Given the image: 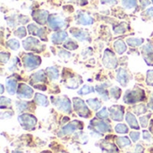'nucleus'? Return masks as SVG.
Segmentation results:
<instances>
[{
    "label": "nucleus",
    "instance_id": "obj_16",
    "mask_svg": "<svg viewBox=\"0 0 153 153\" xmlns=\"http://www.w3.org/2000/svg\"><path fill=\"white\" fill-rule=\"evenodd\" d=\"M70 33L72 34L73 37H74L75 39H77L80 41H90V36L88 34V32L82 30H79L76 28H72L70 30Z\"/></svg>",
    "mask_w": 153,
    "mask_h": 153
},
{
    "label": "nucleus",
    "instance_id": "obj_54",
    "mask_svg": "<svg viewBox=\"0 0 153 153\" xmlns=\"http://www.w3.org/2000/svg\"><path fill=\"white\" fill-rule=\"evenodd\" d=\"M140 2H141V4H142L143 8H145L146 6H148L151 4L150 0H140Z\"/></svg>",
    "mask_w": 153,
    "mask_h": 153
},
{
    "label": "nucleus",
    "instance_id": "obj_8",
    "mask_svg": "<svg viewBox=\"0 0 153 153\" xmlns=\"http://www.w3.org/2000/svg\"><path fill=\"white\" fill-rule=\"evenodd\" d=\"M102 62H103V65H105V67L109 68V69H114L118 65V61H117L114 52H112L108 48L106 49L105 52H104Z\"/></svg>",
    "mask_w": 153,
    "mask_h": 153
},
{
    "label": "nucleus",
    "instance_id": "obj_6",
    "mask_svg": "<svg viewBox=\"0 0 153 153\" xmlns=\"http://www.w3.org/2000/svg\"><path fill=\"white\" fill-rule=\"evenodd\" d=\"M22 61H23V65L24 67L26 68V70L28 71H32L34 69H36L37 67L39 66V65L41 64V59L39 56H35L31 53H29V54H26L23 58H22Z\"/></svg>",
    "mask_w": 153,
    "mask_h": 153
},
{
    "label": "nucleus",
    "instance_id": "obj_22",
    "mask_svg": "<svg viewBox=\"0 0 153 153\" xmlns=\"http://www.w3.org/2000/svg\"><path fill=\"white\" fill-rule=\"evenodd\" d=\"M34 101H35V103H37L38 105H39L41 107H48V104H49L48 98L45 95L40 94V93H36L35 94Z\"/></svg>",
    "mask_w": 153,
    "mask_h": 153
},
{
    "label": "nucleus",
    "instance_id": "obj_17",
    "mask_svg": "<svg viewBox=\"0 0 153 153\" xmlns=\"http://www.w3.org/2000/svg\"><path fill=\"white\" fill-rule=\"evenodd\" d=\"M28 30L30 34L35 35L39 37L41 39L47 40L46 39V34H45V30L43 28H39L36 24L34 23H30L28 25Z\"/></svg>",
    "mask_w": 153,
    "mask_h": 153
},
{
    "label": "nucleus",
    "instance_id": "obj_59",
    "mask_svg": "<svg viewBox=\"0 0 153 153\" xmlns=\"http://www.w3.org/2000/svg\"><path fill=\"white\" fill-rule=\"evenodd\" d=\"M0 87H1V91H0V93H1V94H3V93H4V85H3V84H1V85H0Z\"/></svg>",
    "mask_w": 153,
    "mask_h": 153
},
{
    "label": "nucleus",
    "instance_id": "obj_28",
    "mask_svg": "<svg viewBox=\"0 0 153 153\" xmlns=\"http://www.w3.org/2000/svg\"><path fill=\"white\" fill-rule=\"evenodd\" d=\"M86 102L94 111H98L101 108V102L98 99H89Z\"/></svg>",
    "mask_w": 153,
    "mask_h": 153
},
{
    "label": "nucleus",
    "instance_id": "obj_52",
    "mask_svg": "<svg viewBox=\"0 0 153 153\" xmlns=\"http://www.w3.org/2000/svg\"><path fill=\"white\" fill-rule=\"evenodd\" d=\"M29 18L27 17V16H25V15H20L19 16V22L22 23V24H25V23H27L28 22H29Z\"/></svg>",
    "mask_w": 153,
    "mask_h": 153
},
{
    "label": "nucleus",
    "instance_id": "obj_18",
    "mask_svg": "<svg viewBox=\"0 0 153 153\" xmlns=\"http://www.w3.org/2000/svg\"><path fill=\"white\" fill-rule=\"evenodd\" d=\"M67 38H68L67 32L58 31V32H55L51 35V41L54 44H60V43H63L65 40H66Z\"/></svg>",
    "mask_w": 153,
    "mask_h": 153
},
{
    "label": "nucleus",
    "instance_id": "obj_57",
    "mask_svg": "<svg viewBox=\"0 0 153 153\" xmlns=\"http://www.w3.org/2000/svg\"><path fill=\"white\" fill-rule=\"evenodd\" d=\"M146 13L151 16V17H153V7H150L146 10Z\"/></svg>",
    "mask_w": 153,
    "mask_h": 153
},
{
    "label": "nucleus",
    "instance_id": "obj_24",
    "mask_svg": "<svg viewBox=\"0 0 153 153\" xmlns=\"http://www.w3.org/2000/svg\"><path fill=\"white\" fill-rule=\"evenodd\" d=\"M81 83H82V81L81 79H79V77H72L68 79L66 82V87L68 89H76L79 87Z\"/></svg>",
    "mask_w": 153,
    "mask_h": 153
},
{
    "label": "nucleus",
    "instance_id": "obj_1",
    "mask_svg": "<svg viewBox=\"0 0 153 153\" xmlns=\"http://www.w3.org/2000/svg\"><path fill=\"white\" fill-rule=\"evenodd\" d=\"M145 100V92L141 88H136L131 91H127L124 96V102L126 104H134Z\"/></svg>",
    "mask_w": 153,
    "mask_h": 153
},
{
    "label": "nucleus",
    "instance_id": "obj_29",
    "mask_svg": "<svg viewBox=\"0 0 153 153\" xmlns=\"http://www.w3.org/2000/svg\"><path fill=\"white\" fill-rule=\"evenodd\" d=\"M117 144L120 148H125V147H127V146H130L131 145V141L126 136L117 137Z\"/></svg>",
    "mask_w": 153,
    "mask_h": 153
},
{
    "label": "nucleus",
    "instance_id": "obj_12",
    "mask_svg": "<svg viewBox=\"0 0 153 153\" xmlns=\"http://www.w3.org/2000/svg\"><path fill=\"white\" fill-rule=\"evenodd\" d=\"M33 93V90L25 83H21L17 89V96L20 99H30Z\"/></svg>",
    "mask_w": 153,
    "mask_h": 153
},
{
    "label": "nucleus",
    "instance_id": "obj_53",
    "mask_svg": "<svg viewBox=\"0 0 153 153\" xmlns=\"http://www.w3.org/2000/svg\"><path fill=\"white\" fill-rule=\"evenodd\" d=\"M143 137L144 140H147V141H151V140H152V135H151V134H150L148 131H146V130H144V131L143 132Z\"/></svg>",
    "mask_w": 153,
    "mask_h": 153
},
{
    "label": "nucleus",
    "instance_id": "obj_37",
    "mask_svg": "<svg viewBox=\"0 0 153 153\" xmlns=\"http://www.w3.org/2000/svg\"><path fill=\"white\" fill-rule=\"evenodd\" d=\"M64 48H67V49H69V50H75V49H77L78 48V45H77V43H75L74 40H72V39H68L66 42H65L64 43Z\"/></svg>",
    "mask_w": 153,
    "mask_h": 153
},
{
    "label": "nucleus",
    "instance_id": "obj_34",
    "mask_svg": "<svg viewBox=\"0 0 153 153\" xmlns=\"http://www.w3.org/2000/svg\"><path fill=\"white\" fill-rule=\"evenodd\" d=\"M122 4L126 9H133L137 5V0H121Z\"/></svg>",
    "mask_w": 153,
    "mask_h": 153
},
{
    "label": "nucleus",
    "instance_id": "obj_32",
    "mask_svg": "<svg viewBox=\"0 0 153 153\" xmlns=\"http://www.w3.org/2000/svg\"><path fill=\"white\" fill-rule=\"evenodd\" d=\"M127 30V26H126V22H123V23H120L118 24L117 26L114 27V33L115 34H122V33H125Z\"/></svg>",
    "mask_w": 153,
    "mask_h": 153
},
{
    "label": "nucleus",
    "instance_id": "obj_25",
    "mask_svg": "<svg viewBox=\"0 0 153 153\" xmlns=\"http://www.w3.org/2000/svg\"><path fill=\"white\" fill-rule=\"evenodd\" d=\"M106 84H102V85H98L96 87V91L97 92L100 94V96L102 98L103 100H109V96H108V92L107 91V89L105 88Z\"/></svg>",
    "mask_w": 153,
    "mask_h": 153
},
{
    "label": "nucleus",
    "instance_id": "obj_41",
    "mask_svg": "<svg viewBox=\"0 0 153 153\" xmlns=\"http://www.w3.org/2000/svg\"><path fill=\"white\" fill-rule=\"evenodd\" d=\"M26 34H27V32H26V30H25V28H24L23 26L19 27V28L14 31V35H15L16 37L20 38V39L24 38V37L26 36Z\"/></svg>",
    "mask_w": 153,
    "mask_h": 153
},
{
    "label": "nucleus",
    "instance_id": "obj_49",
    "mask_svg": "<svg viewBox=\"0 0 153 153\" xmlns=\"http://www.w3.org/2000/svg\"><path fill=\"white\" fill-rule=\"evenodd\" d=\"M117 3V0H100V4H101L113 5V4H116Z\"/></svg>",
    "mask_w": 153,
    "mask_h": 153
},
{
    "label": "nucleus",
    "instance_id": "obj_21",
    "mask_svg": "<svg viewBox=\"0 0 153 153\" xmlns=\"http://www.w3.org/2000/svg\"><path fill=\"white\" fill-rule=\"evenodd\" d=\"M46 81V75H45V73L43 70H40V71H38L37 73L33 74L31 75V80H30V82L31 83H39V82H43Z\"/></svg>",
    "mask_w": 153,
    "mask_h": 153
},
{
    "label": "nucleus",
    "instance_id": "obj_50",
    "mask_svg": "<svg viewBox=\"0 0 153 153\" xmlns=\"http://www.w3.org/2000/svg\"><path fill=\"white\" fill-rule=\"evenodd\" d=\"M13 115V112L12 111H8V112H4L1 114V119H4V118H11Z\"/></svg>",
    "mask_w": 153,
    "mask_h": 153
},
{
    "label": "nucleus",
    "instance_id": "obj_40",
    "mask_svg": "<svg viewBox=\"0 0 153 153\" xmlns=\"http://www.w3.org/2000/svg\"><path fill=\"white\" fill-rule=\"evenodd\" d=\"M11 104H12V101H11L10 99H7V98L3 97V96L0 98V108L2 109L6 108L7 107H10Z\"/></svg>",
    "mask_w": 153,
    "mask_h": 153
},
{
    "label": "nucleus",
    "instance_id": "obj_45",
    "mask_svg": "<svg viewBox=\"0 0 153 153\" xmlns=\"http://www.w3.org/2000/svg\"><path fill=\"white\" fill-rule=\"evenodd\" d=\"M146 82H147L148 85L153 86V70H149V71L147 72Z\"/></svg>",
    "mask_w": 153,
    "mask_h": 153
},
{
    "label": "nucleus",
    "instance_id": "obj_3",
    "mask_svg": "<svg viewBox=\"0 0 153 153\" xmlns=\"http://www.w3.org/2000/svg\"><path fill=\"white\" fill-rule=\"evenodd\" d=\"M18 121L24 130H34L37 125V118L30 114H22L18 117Z\"/></svg>",
    "mask_w": 153,
    "mask_h": 153
},
{
    "label": "nucleus",
    "instance_id": "obj_36",
    "mask_svg": "<svg viewBox=\"0 0 153 153\" xmlns=\"http://www.w3.org/2000/svg\"><path fill=\"white\" fill-rule=\"evenodd\" d=\"M115 131L117 134H125L128 133V127L125 125V124H117L115 127Z\"/></svg>",
    "mask_w": 153,
    "mask_h": 153
},
{
    "label": "nucleus",
    "instance_id": "obj_19",
    "mask_svg": "<svg viewBox=\"0 0 153 153\" xmlns=\"http://www.w3.org/2000/svg\"><path fill=\"white\" fill-rule=\"evenodd\" d=\"M126 120L127 124L129 125V126L132 129H134V130H139L140 129V126L138 124V121H137L136 117L131 112H127L126 113Z\"/></svg>",
    "mask_w": 153,
    "mask_h": 153
},
{
    "label": "nucleus",
    "instance_id": "obj_2",
    "mask_svg": "<svg viewBox=\"0 0 153 153\" xmlns=\"http://www.w3.org/2000/svg\"><path fill=\"white\" fill-rule=\"evenodd\" d=\"M51 102L52 104L58 108L59 110L70 114L72 112V105L71 100L66 97H51Z\"/></svg>",
    "mask_w": 153,
    "mask_h": 153
},
{
    "label": "nucleus",
    "instance_id": "obj_43",
    "mask_svg": "<svg viewBox=\"0 0 153 153\" xmlns=\"http://www.w3.org/2000/svg\"><path fill=\"white\" fill-rule=\"evenodd\" d=\"M143 57H144L145 62H146L149 65H152L153 66V51L152 52H150V53L143 54Z\"/></svg>",
    "mask_w": 153,
    "mask_h": 153
},
{
    "label": "nucleus",
    "instance_id": "obj_38",
    "mask_svg": "<svg viewBox=\"0 0 153 153\" xmlns=\"http://www.w3.org/2000/svg\"><path fill=\"white\" fill-rule=\"evenodd\" d=\"M15 105H16V108L19 112H23V111L27 110L29 108V103L25 102V101H17L15 103Z\"/></svg>",
    "mask_w": 153,
    "mask_h": 153
},
{
    "label": "nucleus",
    "instance_id": "obj_27",
    "mask_svg": "<svg viewBox=\"0 0 153 153\" xmlns=\"http://www.w3.org/2000/svg\"><path fill=\"white\" fill-rule=\"evenodd\" d=\"M100 147H101V149L103 151H105V152L108 153H115V152H117V149L114 144L107 143V142H102L101 144H100Z\"/></svg>",
    "mask_w": 153,
    "mask_h": 153
},
{
    "label": "nucleus",
    "instance_id": "obj_42",
    "mask_svg": "<svg viewBox=\"0 0 153 153\" xmlns=\"http://www.w3.org/2000/svg\"><path fill=\"white\" fill-rule=\"evenodd\" d=\"M97 117L100 118V119H106L108 117V109L107 108H103L102 109H100V111L97 112Z\"/></svg>",
    "mask_w": 153,
    "mask_h": 153
},
{
    "label": "nucleus",
    "instance_id": "obj_23",
    "mask_svg": "<svg viewBox=\"0 0 153 153\" xmlns=\"http://www.w3.org/2000/svg\"><path fill=\"white\" fill-rule=\"evenodd\" d=\"M114 48H115V50H116V52L117 54L122 55L126 51V45L123 40L118 39V40L114 42Z\"/></svg>",
    "mask_w": 153,
    "mask_h": 153
},
{
    "label": "nucleus",
    "instance_id": "obj_30",
    "mask_svg": "<svg viewBox=\"0 0 153 153\" xmlns=\"http://www.w3.org/2000/svg\"><path fill=\"white\" fill-rule=\"evenodd\" d=\"M143 41L144 39L141 38H128L126 39V42L130 47H139L143 43Z\"/></svg>",
    "mask_w": 153,
    "mask_h": 153
},
{
    "label": "nucleus",
    "instance_id": "obj_33",
    "mask_svg": "<svg viewBox=\"0 0 153 153\" xmlns=\"http://www.w3.org/2000/svg\"><path fill=\"white\" fill-rule=\"evenodd\" d=\"M94 91L95 90L93 87L89 86V85H84V86H82V88H81L78 91V94L79 95H86V94H90V93L94 92Z\"/></svg>",
    "mask_w": 153,
    "mask_h": 153
},
{
    "label": "nucleus",
    "instance_id": "obj_39",
    "mask_svg": "<svg viewBox=\"0 0 153 153\" xmlns=\"http://www.w3.org/2000/svg\"><path fill=\"white\" fill-rule=\"evenodd\" d=\"M110 94H111V96H112L115 100H118V99L121 97V89H120L119 87L115 86V87L111 88V90H110Z\"/></svg>",
    "mask_w": 153,
    "mask_h": 153
},
{
    "label": "nucleus",
    "instance_id": "obj_46",
    "mask_svg": "<svg viewBox=\"0 0 153 153\" xmlns=\"http://www.w3.org/2000/svg\"><path fill=\"white\" fill-rule=\"evenodd\" d=\"M10 58V54L9 53H5V52H1L0 53V60L3 64H5L9 61Z\"/></svg>",
    "mask_w": 153,
    "mask_h": 153
},
{
    "label": "nucleus",
    "instance_id": "obj_15",
    "mask_svg": "<svg viewBox=\"0 0 153 153\" xmlns=\"http://www.w3.org/2000/svg\"><path fill=\"white\" fill-rule=\"evenodd\" d=\"M117 81L122 85L126 86L129 82V74L125 68H119L117 71Z\"/></svg>",
    "mask_w": 153,
    "mask_h": 153
},
{
    "label": "nucleus",
    "instance_id": "obj_9",
    "mask_svg": "<svg viewBox=\"0 0 153 153\" xmlns=\"http://www.w3.org/2000/svg\"><path fill=\"white\" fill-rule=\"evenodd\" d=\"M48 26L50 27V29H52L54 30H61L66 26V22H65V20L56 14H51L48 16Z\"/></svg>",
    "mask_w": 153,
    "mask_h": 153
},
{
    "label": "nucleus",
    "instance_id": "obj_4",
    "mask_svg": "<svg viewBox=\"0 0 153 153\" xmlns=\"http://www.w3.org/2000/svg\"><path fill=\"white\" fill-rule=\"evenodd\" d=\"M73 104H74V109L75 110V112L79 117L83 118H88L91 117V111L82 100L79 98H74Z\"/></svg>",
    "mask_w": 153,
    "mask_h": 153
},
{
    "label": "nucleus",
    "instance_id": "obj_56",
    "mask_svg": "<svg viewBox=\"0 0 153 153\" xmlns=\"http://www.w3.org/2000/svg\"><path fill=\"white\" fill-rule=\"evenodd\" d=\"M148 107H149V108L153 110V93L151 95V99H150V102L148 104Z\"/></svg>",
    "mask_w": 153,
    "mask_h": 153
},
{
    "label": "nucleus",
    "instance_id": "obj_10",
    "mask_svg": "<svg viewBox=\"0 0 153 153\" xmlns=\"http://www.w3.org/2000/svg\"><path fill=\"white\" fill-rule=\"evenodd\" d=\"M109 111V116L112 118V120L117 121V122H121L124 119V107L116 105L112 106L108 108Z\"/></svg>",
    "mask_w": 153,
    "mask_h": 153
},
{
    "label": "nucleus",
    "instance_id": "obj_20",
    "mask_svg": "<svg viewBox=\"0 0 153 153\" xmlns=\"http://www.w3.org/2000/svg\"><path fill=\"white\" fill-rule=\"evenodd\" d=\"M5 85H6V90H7V92L10 94V95H14L15 92H16V90L18 89L17 88V81L15 79H8L6 80L5 82Z\"/></svg>",
    "mask_w": 153,
    "mask_h": 153
},
{
    "label": "nucleus",
    "instance_id": "obj_35",
    "mask_svg": "<svg viewBox=\"0 0 153 153\" xmlns=\"http://www.w3.org/2000/svg\"><path fill=\"white\" fill-rule=\"evenodd\" d=\"M6 45L8 48H10L12 50H17L19 48H20V43L17 39H9L7 42H6Z\"/></svg>",
    "mask_w": 153,
    "mask_h": 153
},
{
    "label": "nucleus",
    "instance_id": "obj_13",
    "mask_svg": "<svg viewBox=\"0 0 153 153\" xmlns=\"http://www.w3.org/2000/svg\"><path fill=\"white\" fill-rule=\"evenodd\" d=\"M48 16L49 15H48V11H45V10H36L32 12L33 20L40 25H44L46 23V22L48 19Z\"/></svg>",
    "mask_w": 153,
    "mask_h": 153
},
{
    "label": "nucleus",
    "instance_id": "obj_47",
    "mask_svg": "<svg viewBox=\"0 0 153 153\" xmlns=\"http://www.w3.org/2000/svg\"><path fill=\"white\" fill-rule=\"evenodd\" d=\"M58 56L60 57H62L63 59H69L71 57V54L67 51H65V50H59Z\"/></svg>",
    "mask_w": 153,
    "mask_h": 153
},
{
    "label": "nucleus",
    "instance_id": "obj_55",
    "mask_svg": "<svg viewBox=\"0 0 153 153\" xmlns=\"http://www.w3.org/2000/svg\"><path fill=\"white\" fill-rule=\"evenodd\" d=\"M135 153H143V148L142 147V145L138 144L135 147Z\"/></svg>",
    "mask_w": 153,
    "mask_h": 153
},
{
    "label": "nucleus",
    "instance_id": "obj_31",
    "mask_svg": "<svg viewBox=\"0 0 153 153\" xmlns=\"http://www.w3.org/2000/svg\"><path fill=\"white\" fill-rule=\"evenodd\" d=\"M133 110H134V114L136 116H141V115H143V114L147 112V108H146L144 104H139V105L134 107Z\"/></svg>",
    "mask_w": 153,
    "mask_h": 153
},
{
    "label": "nucleus",
    "instance_id": "obj_48",
    "mask_svg": "<svg viewBox=\"0 0 153 153\" xmlns=\"http://www.w3.org/2000/svg\"><path fill=\"white\" fill-rule=\"evenodd\" d=\"M130 137L134 143H136L140 139V133L139 132H131L130 133Z\"/></svg>",
    "mask_w": 153,
    "mask_h": 153
},
{
    "label": "nucleus",
    "instance_id": "obj_26",
    "mask_svg": "<svg viewBox=\"0 0 153 153\" xmlns=\"http://www.w3.org/2000/svg\"><path fill=\"white\" fill-rule=\"evenodd\" d=\"M46 72H47V74L48 75V77L53 80V81H56L58 79L59 77V74H58V70L56 67L55 66H50V67H48L46 69Z\"/></svg>",
    "mask_w": 153,
    "mask_h": 153
},
{
    "label": "nucleus",
    "instance_id": "obj_5",
    "mask_svg": "<svg viewBox=\"0 0 153 153\" xmlns=\"http://www.w3.org/2000/svg\"><path fill=\"white\" fill-rule=\"evenodd\" d=\"M22 47L27 51H33V52H38V53L42 52L45 48L44 46L41 45L39 41L33 37H29L25 39L22 41Z\"/></svg>",
    "mask_w": 153,
    "mask_h": 153
},
{
    "label": "nucleus",
    "instance_id": "obj_11",
    "mask_svg": "<svg viewBox=\"0 0 153 153\" xmlns=\"http://www.w3.org/2000/svg\"><path fill=\"white\" fill-rule=\"evenodd\" d=\"M91 126H92V128L100 133V134H104V133H110L111 132V126L109 124L104 122V121H98L96 119L91 120Z\"/></svg>",
    "mask_w": 153,
    "mask_h": 153
},
{
    "label": "nucleus",
    "instance_id": "obj_51",
    "mask_svg": "<svg viewBox=\"0 0 153 153\" xmlns=\"http://www.w3.org/2000/svg\"><path fill=\"white\" fill-rule=\"evenodd\" d=\"M6 22H7V24L10 26V27H14L16 25V22H15V20L14 18L12 16V17H9L6 19Z\"/></svg>",
    "mask_w": 153,
    "mask_h": 153
},
{
    "label": "nucleus",
    "instance_id": "obj_7",
    "mask_svg": "<svg viewBox=\"0 0 153 153\" xmlns=\"http://www.w3.org/2000/svg\"><path fill=\"white\" fill-rule=\"evenodd\" d=\"M83 128V125L82 122L80 121H73L71 123H69L68 125L65 126L61 131L57 134V135L59 137H62V136H65V135H68V134H71L73 133H74L75 131L77 130H82Z\"/></svg>",
    "mask_w": 153,
    "mask_h": 153
},
{
    "label": "nucleus",
    "instance_id": "obj_60",
    "mask_svg": "<svg viewBox=\"0 0 153 153\" xmlns=\"http://www.w3.org/2000/svg\"><path fill=\"white\" fill-rule=\"evenodd\" d=\"M12 153H23V152H18V151H14V152H13Z\"/></svg>",
    "mask_w": 153,
    "mask_h": 153
},
{
    "label": "nucleus",
    "instance_id": "obj_14",
    "mask_svg": "<svg viewBox=\"0 0 153 153\" xmlns=\"http://www.w3.org/2000/svg\"><path fill=\"white\" fill-rule=\"evenodd\" d=\"M76 22L78 24H81V25H91L93 24L94 20L89 14L82 13V12H79L76 16Z\"/></svg>",
    "mask_w": 153,
    "mask_h": 153
},
{
    "label": "nucleus",
    "instance_id": "obj_61",
    "mask_svg": "<svg viewBox=\"0 0 153 153\" xmlns=\"http://www.w3.org/2000/svg\"><path fill=\"white\" fill-rule=\"evenodd\" d=\"M152 3H153V0H152Z\"/></svg>",
    "mask_w": 153,
    "mask_h": 153
},
{
    "label": "nucleus",
    "instance_id": "obj_58",
    "mask_svg": "<svg viewBox=\"0 0 153 153\" xmlns=\"http://www.w3.org/2000/svg\"><path fill=\"white\" fill-rule=\"evenodd\" d=\"M77 2L80 5H85L88 4V0H77Z\"/></svg>",
    "mask_w": 153,
    "mask_h": 153
},
{
    "label": "nucleus",
    "instance_id": "obj_44",
    "mask_svg": "<svg viewBox=\"0 0 153 153\" xmlns=\"http://www.w3.org/2000/svg\"><path fill=\"white\" fill-rule=\"evenodd\" d=\"M151 117V115H148V116H143V117H140V122H141V126L142 127L145 128L148 126V122H149V119Z\"/></svg>",
    "mask_w": 153,
    "mask_h": 153
}]
</instances>
